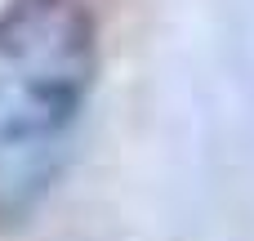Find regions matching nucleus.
I'll list each match as a JSON object with an SVG mask.
<instances>
[{
    "mask_svg": "<svg viewBox=\"0 0 254 241\" xmlns=\"http://www.w3.org/2000/svg\"><path fill=\"white\" fill-rule=\"evenodd\" d=\"M98 80V22L85 0L0 9V219L27 215L58 179Z\"/></svg>",
    "mask_w": 254,
    "mask_h": 241,
    "instance_id": "f257e3e1",
    "label": "nucleus"
}]
</instances>
